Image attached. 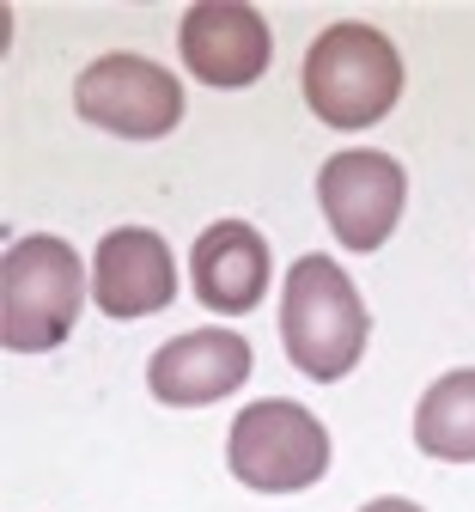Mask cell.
I'll list each match as a JSON object with an SVG mask.
<instances>
[{"instance_id":"6da1fadb","label":"cell","mask_w":475,"mask_h":512,"mask_svg":"<svg viewBox=\"0 0 475 512\" xmlns=\"http://www.w3.org/2000/svg\"><path fill=\"white\" fill-rule=\"evenodd\" d=\"M86 263L67 238H19L0 263V342L13 354H49L74 336L86 311Z\"/></svg>"},{"instance_id":"7a4b0ae2","label":"cell","mask_w":475,"mask_h":512,"mask_svg":"<svg viewBox=\"0 0 475 512\" xmlns=\"http://www.w3.org/2000/svg\"><path fill=\"white\" fill-rule=\"evenodd\" d=\"M366 336H372V317H366L354 281L335 269L329 256H299L287 269V293H281V348H287V360L305 378L335 384L360 366Z\"/></svg>"},{"instance_id":"3957f363","label":"cell","mask_w":475,"mask_h":512,"mask_svg":"<svg viewBox=\"0 0 475 512\" xmlns=\"http://www.w3.org/2000/svg\"><path fill=\"white\" fill-rule=\"evenodd\" d=\"M402 98V55L378 25L342 19L305 55V104L329 128H372Z\"/></svg>"},{"instance_id":"277c9868","label":"cell","mask_w":475,"mask_h":512,"mask_svg":"<svg viewBox=\"0 0 475 512\" xmlns=\"http://www.w3.org/2000/svg\"><path fill=\"white\" fill-rule=\"evenodd\" d=\"M226 464L256 494H299V488L323 482V470H329V433L305 403L262 397L250 409H238V421L226 433Z\"/></svg>"},{"instance_id":"5b68a950","label":"cell","mask_w":475,"mask_h":512,"mask_svg":"<svg viewBox=\"0 0 475 512\" xmlns=\"http://www.w3.org/2000/svg\"><path fill=\"white\" fill-rule=\"evenodd\" d=\"M74 110L122 141H159L183 122V86L171 68L147 55H98L92 68L74 80Z\"/></svg>"},{"instance_id":"8992f818","label":"cell","mask_w":475,"mask_h":512,"mask_svg":"<svg viewBox=\"0 0 475 512\" xmlns=\"http://www.w3.org/2000/svg\"><path fill=\"white\" fill-rule=\"evenodd\" d=\"M402 202H409V177H402V165L390 153L354 147V153H335L317 171V208L348 250H378L396 232Z\"/></svg>"},{"instance_id":"52a82bcc","label":"cell","mask_w":475,"mask_h":512,"mask_svg":"<svg viewBox=\"0 0 475 512\" xmlns=\"http://www.w3.org/2000/svg\"><path fill=\"white\" fill-rule=\"evenodd\" d=\"M177 43H183L189 74L201 86H220V92H238V86L262 80L268 55H275L262 13L244 7V0H201V7H189Z\"/></svg>"},{"instance_id":"ba28073f","label":"cell","mask_w":475,"mask_h":512,"mask_svg":"<svg viewBox=\"0 0 475 512\" xmlns=\"http://www.w3.org/2000/svg\"><path fill=\"white\" fill-rule=\"evenodd\" d=\"M177 299L171 244L153 226H116L92 256V305L104 317H153Z\"/></svg>"},{"instance_id":"9c48e42d","label":"cell","mask_w":475,"mask_h":512,"mask_svg":"<svg viewBox=\"0 0 475 512\" xmlns=\"http://www.w3.org/2000/svg\"><path fill=\"white\" fill-rule=\"evenodd\" d=\"M250 378V342L238 330H189L147 360V391L171 409H201L232 397Z\"/></svg>"},{"instance_id":"30bf717a","label":"cell","mask_w":475,"mask_h":512,"mask_svg":"<svg viewBox=\"0 0 475 512\" xmlns=\"http://www.w3.org/2000/svg\"><path fill=\"white\" fill-rule=\"evenodd\" d=\"M268 275H275V263H268V244L256 226L244 220H214L208 232L195 238L189 250V281H195V299L220 311V317H244L262 293H268Z\"/></svg>"},{"instance_id":"8fae6325","label":"cell","mask_w":475,"mask_h":512,"mask_svg":"<svg viewBox=\"0 0 475 512\" xmlns=\"http://www.w3.org/2000/svg\"><path fill=\"white\" fill-rule=\"evenodd\" d=\"M415 445L445 464H475V366L445 372L415 409Z\"/></svg>"},{"instance_id":"7c38bea8","label":"cell","mask_w":475,"mask_h":512,"mask_svg":"<svg viewBox=\"0 0 475 512\" xmlns=\"http://www.w3.org/2000/svg\"><path fill=\"white\" fill-rule=\"evenodd\" d=\"M360 512H421L415 500H396V494H384V500H372V506H360Z\"/></svg>"}]
</instances>
